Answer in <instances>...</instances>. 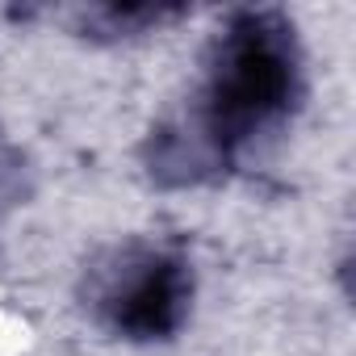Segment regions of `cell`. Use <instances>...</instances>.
<instances>
[{"label":"cell","mask_w":356,"mask_h":356,"mask_svg":"<svg viewBox=\"0 0 356 356\" xmlns=\"http://www.w3.org/2000/svg\"><path fill=\"white\" fill-rule=\"evenodd\" d=\"M293 97V55L281 30L260 17H243L218 47V67L210 80V126L218 138L235 143L268 126L289 109Z\"/></svg>","instance_id":"obj_1"},{"label":"cell","mask_w":356,"mask_h":356,"mask_svg":"<svg viewBox=\"0 0 356 356\" xmlns=\"http://www.w3.org/2000/svg\"><path fill=\"white\" fill-rule=\"evenodd\" d=\"M189 310V273L172 256H151L109 298V318L130 339H159L181 327Z\"/></svg>","instance_id":"obj_2"}]
</instances>
